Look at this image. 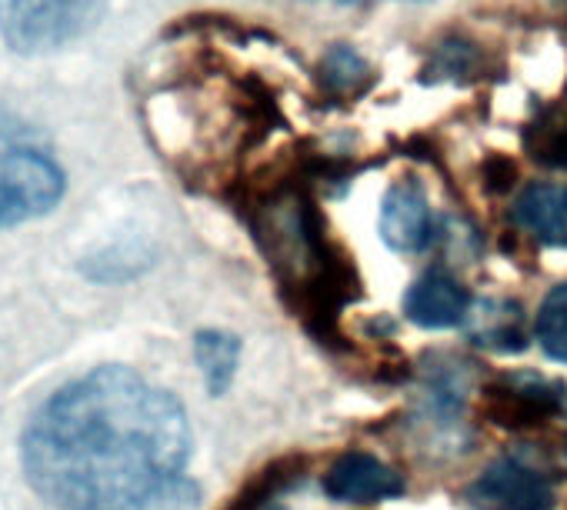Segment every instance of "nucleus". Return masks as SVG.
<instances>
[{"mask_svg":"<svg viewBox=\"0 0 567 510\" xmlns=\"http://www.w3.org/2000/svg\"><path fill=\"white\" fill-rule=\"evenodd\" d=\"M481 417L504 430H544L567 417V387L544 374H501L481 387Z\"/></svg>","mask_w":567,"mask_h":510,"instance_id":"423d86ee","label":"nucleus"},{"mask_svg":"<svg viewBox=\"0 0 567 510\" xmlns=\"http://www.w3.org/2000/svg\"><path fill=\"white\" fill-rule=\"evenodd\" d=\"M557 480L560 464L547 457V447H517L484 467L467 483L464 500L474 510H554Z\"/></svg>","mask_w":567,"mask_h":510,"instance_id":"39448f33","label":"nucleus"},{"mask_svg":"<svg viewBox=\"0 0 567 510\" xmlns=\"http://www.w3.org/2000/svg\"><path fill=\"white\" fill-rule=\"evenodd\" d=\"M381 237L394 253H424L437 240V220L417 177H404L384 194Z\"/></svg>","mask_w":567,"mask_h":510,"instance_id":"0eeeda50","label":"nucleus"},{"mask_svg":"<svg viewBox=\"0 0 567 510\" xmlns=\"http://www.w3.org/2000/svg\"><path fill=\"white\" fill-rule=\"evenodd\" d=\"M534 337L550 361L567 364V281L554 284L540 301L534 318Z\"/></svg>","mask_w":567,"mask_h":510,"instance_id":"dca6fc26","label":"nucleus"},{"mask_svg":"<svg viewBox=\"0 0 567 510\" xmlns=\"http://www.w3.org/2000/svg\"><path fill=\"white\" fill-rule=\"evenodd\" d=\"M421 81H451V84H474L487 74V51L464 38V34H447L431 48V58L421 71Z\"/></svg>","mask_w":567,"mask_h":510,"instance_id":"f8f14e48","label":"nucleus"},{"mask_svg":"<svg viewBox=\"0 0 567 510\" xmlns=\"http://www.w3.org/2000/svg\"><path fill=\"white\" fill-rule=\"evenodd\" d=\"M328 4H368V0H328Z\"/></svg>","mask_w":567,"mask_h":510,"instance_id":"6ab92c4d","label":"nucleus"},{"mask_svg":"<svg viewBox=\"0 0 567 510\" xmlns=\"http://www.w3.org/2000/svg\"><path fill=\"white\" fill-rule=\"evenodd\" d=\"M308 174H280L244 194V217L274 271L284 301L311 334L328 341L341 314L361 298L351 253L331 240L328 220L311 197Z\"/></svg>","mask_w":567,"mask_h":510,"instance_id":"f03ea898","label":"nucleus"},{"mask_svg":"<svg viewBox=\"0 0 567 510\" xmlns=\"http://www.w3.org/2000/svg\"><path fill=\"white\" fill-rule=\"evenodd\" d=\"M511 217L520 230L537 237L540 243L564 247L567 243V184H527L514 207Z\"/></svg>","mask_w":567,"mask_h":510,"instance_id":"9d476101","label":"nucleus"},{"mask_svg":"<svg viewBox=\"0 0 567 510\" xmlns=\"http://www.w3.org/2000/svg\"><path fill=\"white\" fill-rule=\"evenodd\" d=\"M467 337L477 347L497 351V354H517L527 347L524 337V318L520 308L511 301H484L467 318Z\"/></svg>","mask_w":567,"mask_h":510,"instance_id":"9b49d317","label":"nucleus"},{"mask_svg":"<svg viewBox=\"0 0 567 510\" xmlns=\"http://www.w3.org/2000/svg\"><path fill=\"white\" fill-rule=\"evenodd\" d=\"M194 354H197V364L207 377L210 394L214 397L224 394L234 381V371H237L240 341L234 334H224V331H204V334H197Z\"/></svg>","mask_w":567,"mask_h":510,"instance_id":"2eb2a0df","label":"nucleus"},{"mask_svg":"<svg viewBox=\"0 0 567 510\" xmlns=\"http://www.w3.org/2000/svg\"><path fill=\"white\" fill-rule=\"evenodd\" d=\"M190 454L184 404L124 364L54 387L21 434L24 477L54 510H190Z\"/></svg>","mask_w":567,"mask_h":510,"instance_id":"f257e3e1","label":"nucleus"},{"mask_svg":"<svg viewBox=\"0 0 567 510\" xmlns=\"http://www.w3.org/2000/svg\"><path fill=\"white\" fill-rule=\"evenodd\" d=\"M404 490V477L368 450H344L324 473V493L341 503H381Z\"/></svg>","mask_w":567,"mask_h":510,"instance_id":"6e6552de","label":"nucleus"},{"mask_svg":"<svg viewBox=\"0 0 567 510\" xmlns=\"http://www.w3.org/2000/svg\"><path fill=\"white\" fill-rule=\"evenodd\" d=\"M301 480H305V460L301 457L274 460L270 467H264L247 483V490L234 500L230 510H288V503H284V493H288Z\"/></svg>","mask_w":567,"mask_h":510,"instance_id":"4468645a","label":"nucleus"},{"mask_svg":"<svg viewBox=\"0 0 567 510\" xmlns=\"http://www.w3.org/2000/svg\"><path fill=\"white\" fill-rule=\"evenodd\" d=\"M474 311L471 291L444 268L421 274L404 294V318L424 331H447L467 324Z\"/></svg>","mask_w":567,"mask_h":510,"instance_id":"1a4fd4ad","label":"nucleus"},{"mask_svg":"<svg viewBox=\"0 0 567 510\" xmlns=\"http://www.w3.org/2000/svg\"><path fill=\"white\" fill-rule=\"evenodd\" d=\"M114 0H0V48L21 61H54L81 48Z\"/></svg>","mask_w":567,"mask_h":510,"instance_id":"20e7f679","label":"nucleus"},{"mask_svg":"<svg viewBox=\"0 0 567 510\" xmlns=\"http://www.w3.org/2000/svg\"><path fill=\"white\" fill-rule=\"evenodd\" d=\"M374 67L348 44H334L318 64V84L331 101H358L374 87Z\"/></svg>","mask_w":567,"mask_h":510,"instance_id":"ddd939ff","label":"nucleus"},{"mask_svg":"<svg viewBox=\"0 0 567 510\" xmlns=\"http://www.w3.org/2000/svg\"><path fill=\"white\" fill-rule=\"evenodd\" d=\"M524 147L537 164L567 170V111L554 107V111L540 114L524 131Z\"/></svg>","mask_w":567,"mask_h":510,"instance_id":"f3484780","label":"nucleus"},{"mask_svg":"<svg viewBox=\"0 0 567 510\" xmlns=\"http://www.w3.org/2000/svg\"><path fill=\"white\" fill-rule=\"evenodd\" d=\"M481 180L491 194H507L517 184V164L507 154H487L481 160Z\"/></svg>","mask_w":567,"mask_h":510,"instance_id":"a211bd4d","label":"nucleus"},{"mask_svg":"<svg viewBox=\"0 0 567 510\" xmlns=\"http://www.w3.org/2000/svg\"><path fill=\"white\" fill-rule=\"evenodd\" d=\"M68 187V164L51 134L0 104V233L51 217Z\"/></svg>","mask_w":567,"mask_h":510,"instance_id":"7ed1b4c3","label":"nucleus"}]
</instances>
